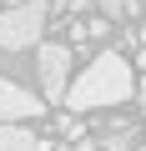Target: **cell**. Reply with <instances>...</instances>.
I'll use <instances>...</instances> for the list:
<instances>
[{"instance_id": "cell-10", "label": "cell", "mask_w": 146, "mask_h": 151, "mask_svg": "<svg viewBox=\"0 0 146 151\" xmlns=\"http://www.w3.org/2000/svg\"><path fill=\"white\" fill-rule=\"evenodd\" d=\"M136 151H146V141H141V146H136Z\"/></svg>"}, {"instance_id": "cell-5", "label": "cell", "mask_w": 146, "mask_h": 151, "mask_svg": "<svg viewBox=\"0 0 146 151\" xmlns=\"http://www.w3.org/2000/svg\"><path fill=\"white\" fill-rule=\"evenodd\" d=\"M101 146H106V151H136V146H141V141H136V121L111 116V121L101 126Z\"/></svg>"}, {"instance_id": "cell-8", "label": "cell", "mask_w": 146, "mask_h": 151, "mask_svg": "<svg viewBox=\"0 0 146 151\" xmlns=\"http://www.w3.org/2000/svg\"><path fill=\"white\" fill-rule=\"evenodd\" d=\"M0 5H5V10H10V5H30V0H0Z\"/></svg>"}, {"instance_id": "cell-3", "label": "cell", "mask_w": 146, "mask_h": 151, "mask_svg": "<svg viewBox=\"0 0 146 151\" xmlns=\"http://www.w3.org/2000/svg\"><path fill=\"white\" fill-rule=\"evenodd\" d=\"M35 76H40V96L45 101H65L70 96V45H60V40H45V45H35Z\"/></svg>"}, {"instance_id": "cell-1", "label": "cell", "mask_w": 146, "mask_h": 151, "mask_svg": "<svg viewBox=\"0 0 146 151\" xmlns=\"http://www.w3.org/2000/svg\"><path fill=\"white\" fill-rule=\"evenodd\" d=\"M136 70H131V60L121 55V50H101L76 81H70V96H65V106L70 111H111V106H126L131 96H136Z\"/></svg>"}, {"instance_id": "cell-4", "label": "cell", "mask_w": 146, "mask_h": 151, "mask_svg": "<svg viewBox=\"0 0 146 151\" xmlns=\"http://www.w3.org/2000/svg\"><path fill=\"white\" fill-rule=\"evenodd\" d=\"M40 111H45V96L15 86L10 76H0V121H30V116H40Z\"/></svg>"}, {"instance_id": "cell-7", "label": "cell", "mask_w": 146, "mask_h": 151, "mask_svg": "<svg viewBox=\"0 0 146 151\" xmlns=\"http://www.w3.org/2000/svg\"><path fill=\"white\" fill-rule=\"evenodd\" d=\"M96 5H101V15H106V20H121V15L131 10V0H96Z\"/></svg>"}, {"instance_id": "cell-9", "label": "cell", "mask_w": 146, "mask_h": 151, "mask_svg": "<svg viewBox=\"0 0 146 151\" xmlns=\"http://www.w3.org/2000/svg\"><path fill=\"white\" fill-rule=\"evenodd\" d=\"M136 96H141V101H146V76H141V86H136Z\"/></svg>"}, {"instance_id": "cell-2", "label": "cell", "mask_w": 146, "mask_h": 151, "mask_svg": "<svg viewBox=\"0 0 146 151\" xmlns=\"http://www.w3.org/2000/svg\"><path fill=\"white\" fill-rule=\"evenodd\" d=\"M40 35H45V5H40V0L0 10V50H30V45H45Z\"/></svg>"}, {"instance_id": "cell-6", "label": "cell", "mask_w": 146, "mask_h": 151, "mask_svg": "<svg viewBox=\"0 0 146 151\" xmlns=\"http://www.w3.org/2000/svg\"><path fill=\"white\" fill-rule=\"evenodd\" d=\"M45 141L25 131V121H0V151H40Z\"/></svg>"}]
</instances>
